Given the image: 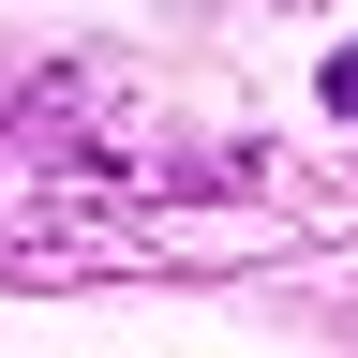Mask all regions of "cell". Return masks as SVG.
Segmentation results:
<instances>
[{
	"mask_svg": "<svg viewBox=\"0 0 358 358\" xmlns=\"http://www.w3.org/2000/svg\"><path fill=\"white\" fill-rule=\"evenodd\" d=\"M329 105H343V120H358V45H343V60H329Z\"/></svg>",
	"mask_w": 358,
	"mask_h": 358,
	"instance_id": "cell-1",
	"label": "cell"
}]
</instances>
